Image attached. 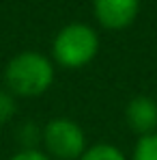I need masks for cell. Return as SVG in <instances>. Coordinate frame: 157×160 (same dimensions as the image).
<instances>
[{
	"label": "cell",
	"instance_id": "4",
	"mask_svg": "<svg viewBox=\"0 0 157 160\" xmlns=\"http://www.w3.org/2000/svg\"><path fill=\"white\" fill-rule=\"evenodd\" d=\"M93 13L99 26L108 30H123L136 22L140 0H93Z\"/></svg>",
	"mask_w": 157,
	"mask_h": 160
},
{
	"label": "cell",
	"instance_id": "3",
	"mask_svg": "<svg viewBox=\"0 0 157 160\" xmlns=\"http://www.w3.org/2000/svg\"><path fill=\"white\" fill-rule=\"evenodd\" d=\"M43 152L52 160H80L86 152V134L76 119L54 117L41 128Z\"/></svg>",
	"mask_w": 157,
	"mask_h": 160
},
{
	"label": "cell",
	"instance_id": "9",
	"mask_svg": "<svg viewBox=\"0 0 157 160\" xmlns=\"http://www.w3.org/2000/svg\"><path fill=\"white\" fill-rule=\"evenodd\" d=\"M17 136L22 141V149H35L37 143H41V128H37L32 121H26L20 130H17Z\"/></svg>",
	"mask_w": 157,
	"mask_h": 160
},
{
	"label": "cell",
	"instance_id": "10",
	"mask_svg": "<svg viewBox=\"0 0 157 160\" xmlns=\"http://www.w3.org/2000/svg\"><path fill=\"white\" fill-rule=\"evenodd\" d=\"M9 160H52V158L43 149L35 147V149H20V152H15Z\"/></svg>",
	"mask_w": 157,
	"mask_h": 160
},
{
	"label": "cell",
	"instance_id": "5",
	"mask_svg": "<svg viewBox=\"0 0 157 160\" xmlns=\"http://www.w3.org/2000/svg\"><path fill=\"white\" fill-rule=\"evenodd\" d=\"M125 121L138 138L157 132V100L151 95H133L125 106Z\"/></svg>",
	"mask_w": 157,
	"mask_h": 160
},
{
	"label": "cell",
	"instance_id": "7",
	"mask_svg": "<svg viewBox=\"0 0 157 160\" xmlns=\"http://www.w3.org/2000/svg\"><path fill=\"white\" fill-rule=\"evenodd\" d=\"M131 160H157V132L140 136L136 141Z\"/></svg>",
	"mask_w": 157,
	"mask_h": 160
},
{
	"label": "cell",
	"instance_id": "2",
	"mask_svg": "<svg viewBox=\"0 0 157 160\" xmlns=\"http://www.w3.org/2000/svg\"><path fill=\"white\" fill-rule=\"evenodd\" d=\"M99 52L97 30L84 22L62 26L52 41V61L62 69H80L93 63Z\"/></svg>",
	"mask_w": 157,
	"mask_h": 160
},
{
	"label": "cell",
	"instance_id": "6",
	"mask_svg": "<svg viewBox=\"0 0 157 160\" xmlns=\"http://www.w3.org/2000/svg\"><path fill=\"white\" fill-rule=\"evenodd\" d=\"M80 160H129L116 145L112 143H95L88 145Z\"/></svg>",
	"mask_w": 157,
	"mask_h": 160
},
{
	"label": "cell",
	"instance_id": "1",
	"mask_svg": "<svg viewBox=\"0 0 157 160\" xmlns=\"http://www.w3.org/2000/svg\"><path fill=\"white\" fill-rule=\"evenodd\" d=\"M4 89L15 98H39L54 84V61L43 52L24 50L9 58L4 65Z\"/></svg>",
	"mask_w": 157,
	"mask_h": 160
},
{
	"label": "cell",
	"instance_id": "8",
	"mask_svg": "<svg viewBox=\"0 0 157 160\" xmlns=\"http://www.w3.org/2000/svg\"><path fill=\"white\" fill-rule=\"evenodd\" d=\"M17 112V98L7 91V89H0V126H7Z\"/></svg>",
	"mask_w": 157,
	"mask_h": 160
}]
</instances>
